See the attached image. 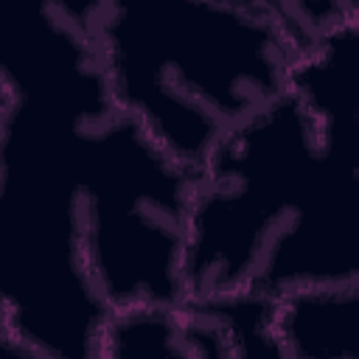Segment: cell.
<instances>
[{
  "mask_svg": "<svg viewBox=\"0 0 359 359\" xmlns=\"http://www.w3.org/2000/svg\"><path fill=\"white\" fill-rule=\"evenodd\" d=\"M8 95H6V90L0 87V129H3V118H6V109H8Z\"/></svg>",
  "mask_w": 359,
  "mask_h": 359,
  "instance_id": "cell-8",
  "label": "cell"
},
{
  "mask_svg": "<svg viewBox=\"0 0 359 359\" xmlns=\"http://www.w3.org/2000/svg\"><path fill=\"white\" fill-rule=\"evenodd\" d=\"M269 6L294 42V50L325 31L359 22V0H269Z\"/></svg>",
  "mask_w": 359,
  "mask_h": 359,
  "instance_id": "cell-7",
  "label": "cell"
},
{
  "mask_svg": "<svg viewBox=\"0 0 359 359\" xmlns=\"http://www.w3.org/2000/svg\"><path fill=\"white\" fill-rule=\"evenodd\" d=\"M359 283V25L311 39L289 84L191 168L185 297L280 300Z\"/></svg>",
  "mask_w": 359,
  "mask_h": 359,
  "instance_id": "cell-1",
  "label": "cell"
},
{
  "mask_svg": "<svg viewBox=\"0 0 359 359\" xmlns=\"http://www.w3.org/2000/svg\"><path fill=\"white\" fill-rule=\"evenodd\" d=\"M275 334L283 359H359V283L280 297Z\"/></svg>",
  "mask_w": 359,
  "mask_h": 359,
  "instance_id": "cell-6",
  "label": "cell"
},
{
  "mask_svg": "<svg viewBox=\"0 0 359 359\" xmlns=\"http://www.w3.org/2000/svg\"><path fill=\"white\" fill-rule=\"evenodd\" d=\"M81 132L17 101L0 129V323L31 356L98 359L109 314L81 258Z\"/></svg>",
  "mask_w": 359,
  "mask_h": 359,
  "instance_id": "cell-3",
  "label": "cell"
},
{
  "mask_svg": "<svg viewBox=\"0 0 359 359\" xmlns=\"http://www.w3.org/2000/svg\"><path fill=\"white\" fill-rule=\"evenodd\" d=\"M104 0H0V87L81 129L115 112L101 56Z\"/></svg>",
  "mask_w": 359,
  "mask_h": 359,
  "instance_id": "cell-5",
  "label": "cell"
},
{
  "mask_svg": "<svg viewBox=\"0 0 359 359\" xmlns=\"http://www.w3.org/2000/svg\"><path fill=\"white\" fill-rule=\"evenodd\" d=\"M191 168L132 115L115 109L81 132V258L109 311L177 306Z\"/></svg>",
  "mask_w": 359,
  "mask_h": 359,
  "instance_id": "cell-4",
  "label": "cell"
},
{
  "mask_svg": "<svg viewBox=\"0 0 359 359\" xmlns=\"http://www.w3.org/2000/svg\"><path fill=\"white\" fill-rule=\"evenodd\" d=\"M101 56L115 109L194 168L286 90L294 42L269 0H104Z\"/></svg>",
  "mask_w": 359,
  "mask_h": 359,
  "instance_id": "cell-2",
  "label": "cell"
}]
</instances>
